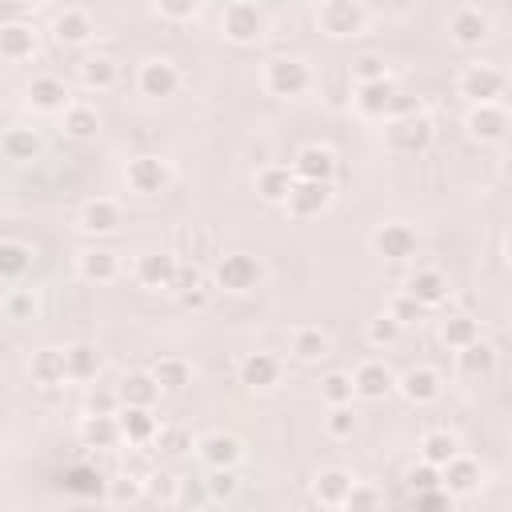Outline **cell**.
Returning a JSON list of instances; mask_svg holds the SVG:
<instances>
[{"label":"cell","instance_id":"7","mask_svg":"<svg viewBox=\"0 0 512 512\" xmlns=\"http://www.w3.org/2000/svg\"><path fill=\"white\" fill-rule=\"evenodd\" d=\"M508 128H512V116L504 100H476L464 108V136L476 144H504Z\"/></svg>","mask_w":512,"mask_h":512},{"label":"cell","instance_id":"14","mask_svg":"<svg viewBox=\"0 0 512 512\" xmlns=\"http://www.w3.org/2000/svg\"><path fill=\"white\" fill-rule=\"evenodd\" d=\"M120 224H124V208H120V200H112V196H92V200H84V204L76 208V232H80V236L100 240V236L120 232Z\"/></svg>","mask_w":512,"mask_h":512},{"label":"cell","instance_id":"39","mask_svg":"<svg viewBox=\"0 0 512 512\" xmlns=\"http://www.w3.org/2000/svg\"><path fill=\"white\" fill-rule=\"evenodd\" d=\"M292 168L288 164H264V168H256V176H252V188H256V196L264 200V204H284V196H288V188H292Z\"/></svg>","mask_w":512,"mask_h":512},{"label":"cell","instance_id":"17","mask_svg":"<svg viewBox=\"0 0 512 512\" xmlns=\"http://www.w3.org/2000/svg\"><path fill=\"white\" fill-rule=\"evenodd\" d=\"M440 488L452 496V500H468L484 488V464L468 452H456L448 464H440Z\"/></svg>","mask_w":512,"mask_h":512},{"label":"cell","instance_id":"50","mask_svg":"<svg viewBox=\"0 0 512 512\" xmlns=\"http://www.w3.org/2000/svg\"><path fill=\"white\" fill-rule=\"evenodd\" d=\"M400 336H404V328H400L388 312H376V316L364 324V340H368L372 348H392Z\"/></svg>","mask_w":512,"mask_h":512},{"label":"cell","instance_id":"57","mask_svg":"<svg viewBox=\"0 0 512 512\" xmlns=\"http://www.w3.org/2000/svg\"><path fill=\"white\" fill-rule=\"evenodd\" d=\"M380 504H384V492H380L376 484L352 480V488H348V500H344V508H380Z\"/></svg>","mask_w":512,"mask_h":512},{"label":"cell","instance_id":"1","mask_svg":"<svg viewBox=\"0 0 512 512\" xmlns=\"http://www.w3.org/2000/svg\"><path fill=\"white\" fill-rule=\"evenodd\" d=\"M208 276H212L216 292L244 296V292H256V288L264 284L268 268H264V260L252 256V252H220V256L212 260V272H208Z\"/></svg>","mask_w":512,"mask_h":512},{"label":"cell","instance_id":"47","mask_svg":"<svg viewBox=\"0 0 512 512\" xmlns=\"http://www.w3.org/2000/svg\"><path fill=\"white\" fill-rule=\"evenodd\" d=\"M320 424H324V436L328 440H352L360 416H356L352 404H324V420Z\"/></svg>","mask_w":512,"mask_h":512},{"label":"cell","instance_id":"4","mask_svg":"<svg viewBox=\"0 0 512 512\" xmlns=\"http://www.w3.org/2000/svg\"><path fill=\"white\" fill-rule=\"evenodd\" d=\"M268 32V16L256 0H228L224 12H220V36L236 48H252L260 44Z\"/></svg>","mask_w":512,"mask_h":512},{"label":"cell","instance_id":"31","mask_svg":"<svg viewBox=\"0 0 512 512\" xmlns=\"http://www.w3.org/2000/svg\"><path fill=\"white\" fill-rule=\"evenodd\" d=\"M288 356L296 364H320V360L332 356V336L324 328H316V324H300L288 336Z\"/></svg>","mask_w":512,"mask_h":512},{"label":"cell","instance_id":"53","mask_svg":"<svg viewBox=\"0 0 512 512\" xmlns=\"http://www.w3.org/2000/svg\"><path fill=\"white\" fill-rule=\"evenodd\" d=\"M320 400H324V404H352V400H356L352 376H348V372H328V376H320Z\"/></svg>","mask_w":512,"mask_h":512},{"label":"cell","instance_id":"61","mask_svg":"<svg viewBox=\"0 0 512 512\" xmlns=\"http://www.w3.org/2000/svg\"><path fill=\"white\" fill-rule=\"evenodd\" d=\"M148 468H152V464H148L140 452H136V456H128V464H124V472H128V476H136V480H144V476H148Z\"/></svg>","mask_w":512,"mask_h":512},{"label":"cell","instance_id":"6","mask_svg":"<svg viewBox=\"0 0 512 512\" xmlns=\"http://www.w3.org/2000/svg\"><path fill=\"white\" fill-rule=\"evenodd\" d=\"M504 88H508V76L492 60H468L456 72V96H464L468 104H476V100H500Z\"/></svg>","mask_w":512,"mask_h":512},{"label":"cell","instance_id":"15","mask_svg":"<svg viewBox=\"0 0 512 512\" xmlns=\"http://www.w3.org/2000/svg\"><path fill=\"white\" fill-rule=\"evenodd\" d=\"M180 84H184V76L168 56H148L136 68V92L148 96V100H168V96L180 92Z\"/></svg>","mask_w":512,"mask_h":512},{"label":"cell","instance_id":"62","mask_svg":"<svg viewBox=\"0 0 512 512\" xmlns=\"http://www.w3.org/2000/svg\"><path fill=\"white\" fill-rule=\"evenodd\" d=\"M28 8H44V4H52V0H24Z\"/></svg>","mask_w":512,"mask_h":512},{"label":"cell","instance_id":"24","mask_svg":"<svg viewBox=\"0 0 512 512\" xmlns=\"http://www.w3.org/2000/svg\"><path fill=\"white\" fill-rule=\"evenodd\" d=\"M192 448H196V456L204 460V468H236V464L244 460V444H240V436H232V432H224V428L196 436Z\"/></svg>","mask_w":512,"mask_h":512},{"label":"cell","instance_id":"11","mask_svg":"<svg viewBox=\"0 0 512 512\" xmlns=\"http://www.w3.org/2000/svg\"><path fill=\"white\" fill-rule=\"evenodd\" d=\"M168 296H172L180 308H188V312H204V308L216 300V284H212V276L204 272V264H184V260H180Z\"/></svg>","mask_w":512,"mask_h":512},{"label":"cell","instance_id":"3","mask_svg":"<svg viewBox=\"0 0 512 512\" xmlns=\"http://www.w3.org/2000/svg\"><path fill=\"white\" fill-rule=\"evenodd\" d=\"M312 20L320 36L328 40H356L368 32V4L364 0H320Z\"/></svg>","mask_w":512,"mask_h":512},{"label":"cell","instance_id":"41","mask_svg":"<svg viewBox=\"0 0 512 512\" xmlns=\"http://www.w3.org/2000/svg\"><path fill=\"white\" fill-rule=\"evenodd\" d=\"M32 248L24 244V240H12V236H4L0 240V284H20L24 276H28V268H32Z\"/></svg>","mask_w":512,"mask_h":512},{"label":"cell","instance_id":"30","mask_svg":"<svg viewBox=\"0 0 512 512\" xmlns=\"http://www.w3.org/2000/svg\"><path fill=\"white\" fill-rule=\"evenodd\" d=\"M288 168H292L296 180H336L340 160H336V152H332L328 144H304V148L292 156Z\"/></svg>","mask_w":512,"mask_h":512},{"label":"cell","instance_id":"49","mask_svg":"<svg viewBox=\"0 0 512 512\" xmlns=\"http://www.w3.org/2000/svg\"><path fill=\"white\" fill-rule=\"evenodd\" d=\"M236 492H240V476H236V468H208V476H204V496H208V500L228 504Z\"/></svg>","mask_w":512,"mask_h":512},{"label":"cell","instance_id":"60","mask_svg":"<svg viewBox=\"0 0 512 512\" xmlns=\"http://www.w3.org/2000/svg\"><path fill=\"white\" fill-rule=\"evenodd\" d=\"M412 500H416L420 508H452V496H448L440 484H436V488H424V492H416Z\"/></svg>","mask_w":512,"mask_h":512},{"label":"cell","instance_id":"8","mask_svg":"<svg viewBox=\"0 0 512 512\" xmlns=\"http://www.w3.org/2000/svg\"><path fill=\"white\" fill-rule=\"evenodd\" d=\"M368 244H372V252H376L384 264H408V260L420 252V236H416V228L404 224V220H384V224H376L372 236H368Z\"/></svg>","mask_w":512,"mask_h":512},{"label":"cell","instance_id":"45","mask_svg":"<svg viewBox=\"0 0 512 512\" xmlns=\"http://www.w3.org/2000/svg\"><path fill=\"white\" fill-rule=\"evenodd\" d=\"M40 132L36 128H8L4 136H0V152H4V160H16V164H28V160H36L40 156Z\"/></svg>","mask_w":512,"mask_h":512},{"label":"cell","instance_id":"10","mask_svg":"<svg viewBox=\"0 0 512 512\" xmlns=\"http://www.w3.org/2000/svg\"><path fill=\"white\" fill-rule=\"evenodd\" d=\"M124 184H128V192H136V196H160V192H168V184H172V164H168L164 156H152V152L128 156V164H124Z\"/></svg>","mask_w":512,"mask_h":512},{"label":"cell","instance_id":"20","mask_svg":"<svg viewBox=\"0 0 512 512\" xmlns=\"http://www.w3.org/2000/svg\"><path fill=\"white\" fill-rule=\"evenodd\" d=\"M448 36L456 48H480L488 36H492V16L480 12L476 4H460L452 16H448Z\"/></svg>","mask_w":512,"mask_h":512},{"label":"cell","instance_id":"37","mask_svg":"<svg viewBox=\"0 0 512 512\" xmlns=\"http://www.w3.org/2000/svg\"><path fill=\"white\" fill-rule=\"evenodd\" d=\"M116 396H120V404L156 408V400H160L164 392H160V384H156V376H152L148 368H136V372L120 376V384H116Z\"/></svg>","mask_w":512,"mask_h":512},{"label":"cell","instance_id":"26","mask_svg":"<svg viewBox=\"0 0 512 512\" xmlns=\"http://www.w3.org/2000/svg\"><path fill=\"white\" fill-rule=\"evenodd\" d=\"M404 292H408L420 308H440V304H448L452 284H448V276H444L440 268H412L408 280H404Z\"/></svg>","mask_w":512,"mask_h":512},{"label":"cell","instance_id":"43","mask_svg":"<svg viewBox=\"0 0 512 512\" xmlns=\"http://www.w3.org/2000/svg\"><path fill=\"white\" fill-rule=\"evenodd\" d=\"M148 372L156 376L160 392H168V396H176V392H184V388L192 384V364H188L184 356H160Z\"/></svg>","mask_w":512,"mask_h":512},{"label":"cell","instance_id":"25","mask_svg":"<svg viewBox=\"0 0 512 512\" xmlns=\"http://www.w3.org/2000/svg\"><path fill=\"white\" fill-rule=\"evenodd\" d=\"M176 268H180V260L172 252H140L136 264H132V276L148 292H168L172 280H176Z\"/></svg>","mask_w":512,"mask_h":512},{"label":"cell","instance_id":"46","mask_svg":"<svg viewBox=\"0 0 512 512\" xmlns=\"http://www.w3.org/2000/svg\"><path fill=\"white\" fill-rule=\"evenodd\" d=\"M0 308H4L8 320L28 324V320L40 316V292H36V288H8V292L0 296Z\"/></svg>","mask_w":512,"mask_h":512},{"label":"cell","instance_id":"13","mask_svg":"<svg viewBox=\"0 0 512 512\" xmlns=\"http://www.w3.org/2000/svg\"><path fill=\"white\" fill-rule=\"evenodd\" d=\"M236 380L248 388V392H272L280 380H284V360L268 348H256V352H244L236 360Z\"/></svg>","mask_w":512,"mask_h":512},{"label":"cell","instance_id":"48","mask_svg":"<svg viewBox=\"0 0 512 512\" xmlns=\"http://www.w3.org/2000/svg\"><path fill=\"white\" fill-rule=\"evenodd\" d=\"M192 432L188 428H176V424H160L156 428V440H152V448L164 456V460H176V456H184V452H192Z\"/></svg>","mask_w":512,"mask_h":512},{"label":"cell","instance_id":"58","mask_svg":"<svg viewBox=\"0 0 512 512\" xmlns=\"http://www.w3.org/2000/svg\"><path fill=\"white\" fill-rule=\"evenodd\" d=\"M120 408V396L116 388H88V400H84V412H116Z\"/></svg>","mask_w":512,"mask_h":512},{"label":"cell","instance_id":"21","mask_svg":"<svg viewBox=\"0 0 512 512\" xmlns=\"http://www.w3.org/2000/svg\"><path fill=\"white\" fill-rule=\"evenodd\" d=\"M24 100H28V108L40 112V116H60V112L72 104V92H68V84H64L60 76L44 72V76H32V80H28Z\"/></svg>","mask_w":512,"mask_h":512},{"label":"cell","instance_id":"34","mask_svg":"<svg viewBox=\"0 0 512 512\" xmlns=\"http://www.w3.org/2000/svg\"><path fill=\"white\" fill-rule=\"evenodd\" d=\"M352 480H356V476H352L348 468H340V464L320 468V472H316V480H312V500H316L320 508H344Z\"/></svg>","mask_w":512,"mask_h":512},{"label":"cell","instance_id":"36","mask_svg":"<svg viewBox=\"0 0 512 512\" xmlns=\"http://www.w3.org/2000/svg\"><path fill=\"white\" fill-rule=\"evenodd\" d=\"M60 132H64L68 140L88 144V140H96V136H100V112H96L92 104L72 100V104L60 112Z\"/></svg>","mask_w":512,"mask_h":512},{"label":"cell","instance_id":"32","mask_svg":"<svg viewBox=\"0 0 512 512\" xmlns=\"http://www.w3.org/2000/svg\"><path fill=\"white\" fill-rule=\"evenodd\" d=\"M64 368H68V380L72 384H92L104 372V352L92 340H72L64 348Z\"/></svg>","mask_w":512,"mask_h":512},{"label":"cell","instance_id":"27","mask_svg":"<svg viewBox=\"0 0 512 512\" xmlns=\"http://www.w3.org/2000/svg\"><path fill=\"white\" fill-rule=\"evenodd\" d=\"M52 36L64 48H88L96 40V20L84 8H60L52 16Z\"/></svg>","mask_w":512,"mask_h":512},{"label":"cell","instance_id":"29","mask_svg":"<svg viewBox=\"0 0 512 512\" xmlns=\"http://www.w3.org/2000/svg\"><path fill=\"white\" fill-rule=\"evenodd\" d=\"M392 92H396V84H392V76H384V80H368V84H356L352 88V112L360 116V120H384L388 116V104H392Z\"/></svg>","mask_w":512,"mask_h":512},{"label":"cell","instance_id":"23","mask_svg":"<svg viewBox=\"0 0 512 512\" xmlns=\"http://www.w3.org/2000/svg\"><path fill=\"white\" fill-rule=\"evenodd\" d=\"M348 376H352V392L360 400H388L396 392V372L384 360H360Z\"/></svg>","mask_w":512,"mask_h":512},{"label":"cell","instance_id":"5","mask_svg":"<svg viewBox=\"0 0 512 512\" xmlns=\"http://www.w3.org/2000/svg\"><path fill=\"white\" fill-rule=\"evenodd\" d=\"M436 140V120L420 108L412 116H396V120H384V144L396 152V156H424Z\"/></svg>","mask_w":512,"mask_h":512},{"label":"cell","instance_id":"52","mask_svg":"<svg viewBox=\"0 0 512 512\" xmlns=\"http://www.w3.org/2000/svg\"><path fill=\"white\" fill-rule=\"evenodd\" d=\"M200 8H204V0H152V12L168 24H188L200 16Z\"/></svg>","mask_w":512,"mask_h":512},{"label":"cell","instance_id":"9","mask_svg":"<svg viewBox=\"0 0 512 512\" xmlns=\"http://www.w3.org/2000/svg\"><path fill=\"white\" fill-rule=\"evenodd\" d=\"M332 200H336V184L332 180H292V188H288L280 208L292 220H316V216H324L332 208Z\"/></svg>","mask_w":512,"mask_h":512},{"label":"cell","instance_id":"44","mask_svg":"<svg viewBox=\"0 0 512 512\" xmlns=\"http://www.w3.org/2000/svg\"><path fill=\"white\" fill-rule=\"evenodd\" d=\"M420 460L424 464H432V468H440V464H448L456 452H460V436L456 432H448V428H432V432H424L420 436Z\"/></svg>","mask_w":512,"mask_h":512},{"label":"cell","instance_id":"56","mask_svg":"<svg viewBox=\"0 0 512 512\" xmlns=\"http://www.w3.org/2000/svg\"><path fill=\"white\" fill-rule=\"evenodd\" d=\"M440 484V468H432V464H412V468H404V488L416 496V492H424V488H436Z\"/></svg>","mask_w":512,"mask_h":512},{"label":"cell","instance_id":"28","mask_svg":"<svg viewBox=\"0 0 512 512\" xmlns=\"http://www.w3.org/2000/svg\"><path fill=\"white\" fill-rule=\"evenodd\" d=\"M116 424H120V440L132 444V448H148L156 440V412L152 408H140V404H120L116 408Z\"/></svg>","mask_w":512,"mask_h":512},{"label":"cell","instance_id":"35","mask_svg":"<svg viewBox=\"0 0 512 512\" xmlns=\"http://www.w3.org/2000/svg\"><path fill=\"white\" fill-rule=\"evenodd\" d=\"M28 376H32L36 388H60V384H68L64 348H36L28 356Z\"/></svg>","mask_w":512,"mask_h":512},{"label":"cell","instance_id":"42","mask_svg":"<svg viewBox=\"0 0 512 512\" xmlns=\"http://www.w3.org/2000/svg\"><path fill=\"white\" fill-rule=\"evenodd\" d=\"M484 336V324L472 316V312H448L444 320H440V340H444V348H464V344H472V340H480Z\"/></svg>","mask_w":512,"mask_h":512},{"label":"cell","instance_id":"2","mask_svg":"<svg viewBox=\"0 0 512 512\" xmlns=\"http://www.w3.org/2000/svg\"><path fill=\"white\" fill-rule=\"evenodd\" d=\"M312 68H308V60H300V56H272V60H264V68H260V88L268 92V96H276V100H296V96H304L308 88H312Z\"/></svg>","mask_w":512,"mask_h":512},{"label":"cell","instance_id":"33","mask_svg":"<svg viewBox=\"0 0 512 512\" xmlns=\"http://www.w3.org/2000/svg\"><path fill=\"white\" fill-rule=\"evenodd\" d=\"M76 80H80L84 92H112V88L120 84V64H116L112 56H104V52L84 56V60L76 64Z\"/></svg>","mask_w":512,"mask_h":512},{"label":"cell","instance_id":"22","mask_svg":"<svg viewBox=\"0 0 512 512\" xmlns=\"http://www.w3.org/2000/svg\"><path fill=\"white\" fill-rule=\"evenodd\" d=\"M40 52V32L32 20H4L0 24V60L4 64H24Z\"/></svg>","mask_w":512,"mask_h":512},{"label":"cell","instance_id":"51","mask_svg":"<svg viewBox=\"0 0 512 512\" xmlns=\"http://www.w3.org/2000/svg\"><path fill=\"white\" fill-rule=\"evenodd\" d=\"M348 76L352 84H368V80H384L388 76V60L380 52H360L352 64H348Z\"/></svg>","mask_w":512,"mask_h":512},{"label":"cell","instance_id":"38","mask_svg":"<svg viewBox=\"0 0 512 512\" xmlns=\"http://www.w3.org/2000/svg\"><path fill=\"white\" fill-rule=\"evenodd\" d=\"M80 440H84V448H116V444H124L120 440V424H116V412H84V420H80Z\"/></svg>","mask_w":512,"mask_h":512},{"label":"cell","instance_id":"55","mask_svg":"<svg viewBox=\"0 0 512 512\" xmlns=\"http://www.w3.org/2000/svg\"><path fill=\"white\" fill-rule=\"evenodd\" d=\"M108 500H112V504H136V500H144V488H140L136 476L120 472V476L108 480Z\"/></svg>","mask_w":512,"mask_h":512},{"label":"cell","instance_id":"54","mask_svg":"<svg viewBox=\"0 0 512 512\" xmlns=\"http://www.w3.org/2000/svg\"><path fill=\"white\" fill-rule=\"evenodd\" d=\"M384 312H388V316H392L400 328H412V324H420V320H424V312H428V308H420V304H416V300H412V296L400 288V292L388 300V308H384Z\"/></svg>","mask_w":512,"mask_h":512},{"label":"cell","instance_id":"40","mask_svg":"<svg viewBox=\"0 0 512 512\" xmlns=\"http://www.w3.org/2000/svg\"><path fill=\"white\" fill-rule=\"evenodd\" d=\"M140 488H144V500L172 508V504H180V488H184V480H180L172 468H160V464H152V468H148V476L140 480Z\"/></svg>","mask_w":512,"mask_h":512},{"label":"cell","instance_id":"16","mask_svg":"<svg viewBox=\"0 0 512 512\" xmlns=\"http://www.w3.org/2000/svg\"><path fill=\"white\" fill-rule=\"evenodd\" d=\"M396 392L412 404V408H428L444 396V376L432 364H412L404 372H396Z\"/></svg>","mask_w":512,"mask_h":512},{"label":"cell","instance_id":"19","mask_svg":"<svg viewBox=\"0 0 512 512\" xmlns=\"http://www.w3.org/2000/svg\"><path fill=\"white\" fill-rule=\"evenodd\" d=\"M176 260L184 264H204V260H216V232L204 224V220H188L176 228V248H172Z\"/></svg>","mask_w":512,"mask_h":512},{"label":"cell","instance_id":"59","mask_svg":"<svg viewBox=\"0 0 512 512\" xmlns=\"http://www.w3.org/2000/svg\"><path fill=\"white\" fill-rule=\"evenodd\" d=\"M420 108H424V104H420L416 96H404V92L396 88V92H392V104H388V116H384V120H396V116H412V112H420Z\"/></svg>","mask_w":512,"mask_h":512},{"label":"cell","instance_id":"12","mask_svg":"<svg viewBox=\"0 0 512 512\" xmlns=\"http://www.w3.org/2000/svg\"><path fill=\"white\" fill-rule=\"evenodd\" d=\"M72 268H76V276H80L84 284H96V288L116 284V280L124 276L120 252H112V248H104V244H84V248L72 256Z\"/></svg>","mask_w":512,"mask_h":512},{"label":"cell","instance_id":"18","mask_svg":"<svg viewBox=\"0 0 512 512\" xmlns=\"http://www.w3.org/2000/svg\"><path fill=\"white\" fill-rule=\"evenodd\" d=\"M496 368H500V348H496L492 340L480 336V340L456 348V376H460V380H468V384H484V380L496 376Z\"/></svg>","mask_w":512,"mask_h":512}]
</instances>
